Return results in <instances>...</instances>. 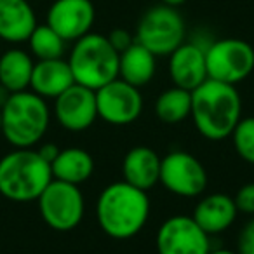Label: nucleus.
<instances>
[{
  "label": "nucleus",
  "instance_id": "f257e3e1",
  "mask_svg": "<svg viewBox=\"0 0 254 254\" xmlns=\"http://www.w3.org/2000/svg\"><path fill=\"white\" fill-rule=\"evenodd\" d=\"M197 131L211 141L230 138L242 119V99L235 85L207 78L191 91V112Z\"/></svg>",
  "mask_w": 254,
  "mask_h": 254
},
{
  "label": "nucleus",
  "instance_id": "f03ea898",
  "mask_svg": "<svg viewBox=\"0 0 254 254\" xmlns=\"http://www.w3.org/2000/svg\"><path fill=\"white\" fill-rule=\"evenodd\" d=\"M150 218V198L146 191L117 181L99 193L96 202V219L103 232L117 240L138 235Z\"/></svg>",
  "mask_w": 254,
  "mask_h": 254
},
{
  "label": "nucleus",
  "instance_id": "7ed1b4c3",
  "mask_svg": "<svg viewBox=\"0 0 254 254\" xmlns=\"http://www.w3.org/2000/svg\"><path fill=\"white\" fill-rule=\"evenodd\" d=\"M53 181L51 164L33 148H14L0 159V195L12 202H32Z\"/></svg>",
  "mask_w": 254,
  "mask_h": 254
},
{
  "label": "nucleus",
  "instance_id": "20e7f679",
  "mask_svg": "<svg viewBox=\"0 0 254 254\" xmlns=\"http://www.w3.org/2000/svg\"><path fill=\"white\" fill-rule=\"evenodd\" d=\"M2 132L14 148H33L42 141L51 122L46 99L33 91L12 92L2 106Z\"/></svg>",
  "mask_w": 254,
  "mask_h": 254
},
{
  "label": "nucleus",
  "instance_id": "39448f33",
  "mask_svg": "<svg viewBox=\"0 0 254 254\" xmlns=\"http://www.w3.org/2000/svg\"><path fill=\"white\" fill-rule=\"evenodd\" d=\"M119 56L108 37L101 33L89 32L75 40L68 58L75 84L98 91L105 84L115 80L119 77Z\"/></svg>",
  "mask_w": 254,
  "mask_h": 254
},
{
  "label": "nucleus",
  "instance_id": "423d86ee",
  "mask_svg": "<svg viewBox=\"0 0 254 254\" xmlns=\"http://www.w3.org/2000/svg\"><path fill=\"white\" fill-rule=\"evenodd\" d=\"M134 39L157 58L169 56L187 39V25L178 7L157 4L141 16Z\"/></svg>",
  "mask_w": 254,
  "mask_h": 254
},
{
  "label": "nucleus",
  "instance_id": "0eeeda50",
  "mask_svg": "<svg viewBox=\"0 0 254 254\" xmlns=\"http://www.w3.org/2000/svg\"><path fill=\"white\" fill-rule=\"evenodd\" d=\"M207 77L237 85L254 70V49L242 39H219L205 46Z\"/></svg>",
  "mask_w": 254,
  "mask_h": 254
},
{
  "label": "nucleus",
  "instance_id": "6e6552de",
  "mask_svg": "<svg viewBox=\"0 0 254 254\" xmlns=\"http://www.w3.org/2000/svg\"><path fill=\"white\" fill-rule=\"evenodd\" d=\"M37 202L46 225L56 232H70L77 228L84 218L85 202L77 185L53 180L40 193Z\"/></svg>",
  "mask_w": 254,
  "mask_h": 254
},
{
  "label": "nucleus",
  "instance_id": "1a4fd4ad",
  "mask_svg": "<svg viewBox=\"0 0 254 254\" xmlns=\"http://www.w3.org/2000/svg\"><path fill=\"white\" fill-rule=\"evenodd\" d=\"M159 183L178 197L193 198L207 188V173L197 157L176 150L160 159Z\"/></svg>",
  "mask_w": 254,
  "mask_h": 254
},
{
  "label": "nucleus",
  "instance_id": "9d476101",
  "mask_svg": "<svg viewBox=\"0 0 254 254\" xmlns=\"http://www.w3.org/2000/svg\"><path fill=\"white\" fill-rule=\"evenodd\" d=\"M98 117L112 126H129L143 112L141 91L117 77L96 91Z\"/></svg>",
  "mask_w": 254,
  "mask_h": 254
},
{
  "label": "nucleus",
  "instance_id": "9b49d317",
  "mask_svg": "<svg viewBox=\"0 0 254 254\" xmlns=\"http://www.w3.org/2000/svg\"><path fill=\"white\" fill-rule=\"evenodd\" d=\"M159 254H209V235L191 216L176 214L167 218L157 232Z\"/></svg>",
  "mask_w": 254,
  "mask_h": 254
},
{
  "label": "nucleus",
  "instance_id": "f8f14e48",
  "mask_svg": "<svg viewBox=\"0 0 254 254\" xmlns=\"http://www.w3.org/2000/svg\"><path fill=\"white\" fill-rule=\"evenodd\" d=\"M54 117L70 132H82L98 119L96 91L73 84L54 99Z\"/></svg>",
  "mask_w": 254,
  "mask_h": 254
},
{
  "label": "nucleus",
  "instance_id": "ddd939ff",
  "mask_svg": "<svg viewBox=\"0 0 254 254\" xmlns=\"http://www.w3.org/2000/svg\"><path fill=\"white\" fill-rule=\"evenodd\" d=\"M96 9L91 0H54L47 11V25L66 42H75L92 30Z\"/></svg>",
  "mask_w": 254,
  "mask_h": 254
},
{
  "label": "nucleus",
  "instance_id": "4468645a",
  "mask_svg": "<svg viewBox=\"0 0 254 254\" xmlns=\"http://www.w3.org/2000/svg\"><path fill=\"white\" fill-rule=\"evenodd\" d=\"M169 77L173 84L185 91H193L207 80L205 46L185 40L169 54Z\"/></svg>",
  "mask_w": 254,
  "mask_h": 254
},
{
  "label": "nucleus",
  "instance_id": "2eb2a0df",
  "mask_svg": "<svg viewBox=\"0 0 254 254\" xmlns=\"http://www.w3.org/2000/svg\"><path fill=\"white\" fill-rule=\"evenodd\" d=\"M237 214V205L233 197L226 193H211L197 202L191 218L207 235H218L233 225Z\"/></svg>",
  "mask_w": 254,
  "mask_h": 254
},
{
  "label": "nucleus",
  "instance_id": "dca6fc26",
  "mask_svg": "<svg viewBox=\"0 0 254 254\" xmlns=\"http://www.w3.org/2000/svg\"><path fill=\"white\" fill-rule=\"evenodd\" d=\"M37 26V16L30 0H0V39L23 44Z\"/></svg>",
  "mask_w": 254,
  "mask_h": 254
},
{
  "label": "nucleus",
  "instance_id": "f3484780",
  "mask_svg": "<svg viewBox=\"0 0 254 254\" xmlns=\"http://www.w3.org/2000/svg\"><path fill=\"white\" fill-rule=\"evenodd\" d=\"M124 181L143 191H148L159 183L160 157L150 146H134L122 160Z\"/></svg>",
  "mask_w": 254,
  "mask_h": 254
},
{
  "label": "nucleus",
  "instance_id": "a211bd4d",
  "mask_svg": "<svg viewBox=\"0 0 254 254\" xmlns=\"http://www.w3.org/2000/svg\"><path fill=\"white\" fill-rule=\"evenodd\" d=\"M75 84L73 73L63 58L58 60H44L37 61L33 64L32 80H30V89L40 98L56 99L60 94H63L68 87Z\"/></svg>",
  "mask_w": 254,
  "mask_h": 254
},
{
  "label": "nucleus",
  "instance_id": "6ab92c4d",
  "mask_svg": "<svg viewBox=\"0 0 254 254\" xmlns=\"http://www.w3.org/2000/svg\"><path fill=\"white\" fill-rule=\"evenodd\" d=\"M157 71V56L141 44L134 42L119 56V78L134 87L150 84Z\"/></svg>",
  "mask_w": 254,
  "mask_h": 254
},
{
  "label": "nucleus",
  "instance_id": "aec40b11",
  "mask_svg": "<svg viewBox=\"0 0 254 254\" xmlns=\"http://www.w3.org/2000/svg\"><path fill=\"white\" fill-rule=\"evenodd\" d=\"M53 180H60L70 185H82L94 173V159L82 148L60 150L56 159L51 162Z\"/></svg>",
  "mask_w": 254,
  "mask_h": 254
},
{
  "label": "nucleus",
  "instance_id": "412c9836",
  "mask_svg": "<svg viewBox=\"0 0 254 254\" xmlns=\"http://www.w3.org/2000/svg\"><path fill=\"white\" fill-rule=\"evenodd\" d=\"M32 54L23 49H9L0 54V84L11 92L26 91L33 71Z\"/></svg>",
  "mask_w": 254,
  "mask_h": 254
},
{
  "label": "nucleus",
  "instance_id": "4be33fe9",
  "mask_svg": "<svg viewBox=\"0 0 254 254\" xmlns=\"http://www.w3.org/2000/svg\"><path fill=\"white\" fill-rule=\"evenodd\" d=\"M191 92L180 87L166 89L155 101V115L164 124H180L190 117Z\"/></svg>",
  "mask_w": 254,
  "mask_h": 254
},
{
  "label": "nucleus",
  "instance_id": "5701e85b",
  "mask_svg": "<svg viewBox=\"0 0 254 254\" xmlns=\"http://www.w3.org/2000/svg\"><path fill=\"white\" fill-rule=\"evenodd\" d=\"M26 42L30 46V53L39 61L63 58L64 49H66V40L61 39L47 23L37 25Z\"/></svg>",
  "mask_w": 254,
  "mask_h": 254
},
{
  "label": "nucleus",
  "instance_id": "b1692460",
  "mask_svg": "<svg viewBox=\"0 0 254 254\" xmlns=\"http://www.w3.org/2000/svg\"><path fill=\"white\" fill-rule=\"evenodd\" d=\"M232 143L237 155L254 166V117L240 119L232 132Z\"/></svg>",
  "mask_w": 254,
  "mask_h": 254
},
{
  "label": "nucleus",
  "instance_id": "393cba45",
  "mask_svg": "<svg viewBox=\"0 0 254 254\" xmlns=\"http://www.w3.org/2000/svg\"><path fill=\"white\" fill-rule=\"evenodd\" d=\"M237 205V211L244 212V214L254 216V183H247L237 191L233 197Z\"/></svg>",
  "mask_w": 254,
  "mask_h": 254
},
{
  "label": "nucleus",
  "instance_id": "a878e982",
  "mask_svg": "<svg viewBox=\"0 0 254 254\" xmlns=\"http://www.w3.org/2000/svg\"><path fill=\"white\" fill-rule=\"evenodd\" d=\"M110 40V44H112V47L117 51V53H124V51L127 49V47H131L132 44L136 42V39L131 35V32H127V30L124 28H115L110 32V35H106Z\"/></svg>",
  "mask_w": 254,
  "mask_h": 254
},
{
  "label": "nucleus",
  "instance_id": "bb28decb",
  "mask_svg": "<svg viewBox=\"0 0 254 254\" xmlns=\"http://www.w3.org/2000/svg\"><path fill=\"white\" fill-rule=\"evenodd\" d=\"M239 254H254V219H251L240 232Z\"/></svg>",
  "mask_w": 254,
  "mask_h": 254
},
{
  "label": "nucleus",
  "instance_id": "cd10ccee",
  "mask_svg": "<svg viewBox=\"0 0 254 254\" xmlns=\"http://www.w3.org/2000/svg\"><path fill=\"white\" fill-rule=\"evenodd\" d=\"M37 152H39V155L42 157L46 162L51 164L58 157V153H60V148L56 146V143H44L42 146H39V148H37Z\"/></svg>",
  "mask_w": 254,
  "mask_h": 254
},
{
  "label": "nucleus",
  "instance_id": "c85d7f7f",
  "mask_svg": "<svg viewBox=\"0 0 254 254\" xmlns=\"http://www.w3.org/2000/svg\"><path fill=\"white\" fill-rule=\"evenodd\" d=\"M11 94L12 92L9 91V89H5L4 85L0 84V110H2V106H4L5 103H7V99L11 98Z\"/></svg>",
  "mask_w": 254,
  "mask_h": 254
},
{
  "label": "nucleus",
  "instance_id": "c756f323",
  "mask_svg": "<svg viewBox=\"0 0 254 254\" xmlns=\"http://www.w3.org/2000/svg\"><path fill=\"white\" fill-rule=\"evenodd\" d=\"M187 0H160V4H166V5H171V7H180L183 5Z\"/></svg>",
  "mask_w": 254,
  "mask_h": 254
},
{
  "label": "nucleus",
  "instance_id": "7c9ffc66",
  "mask_svg": "<svg viewBox=\"0 0 254 254\" xmlns=\"http://www.w3.org/2000/svg\"><path fill=\"white\" fill-rule=\"evenodd\" d=\"M209 254H239V253L230 249H214V251H209Z\"/></svg>",
  "mask_w": 254,
  "mask_h": 254
},
{
  "label": "nucleus",
  "instance_id": "2f4dec72",
  "mask_svg": "<svg viewBox=\"0 0 254 254\" xmlns=\"http://www.w3.org/2000/svg\"><path fill=\"white\" fill-rule=\"evenodd\" d=\"M0 132H2V112H0Z\"/></svg>",
  "mask_w": 254,
  "mask_h": 254
}]
</instances>
